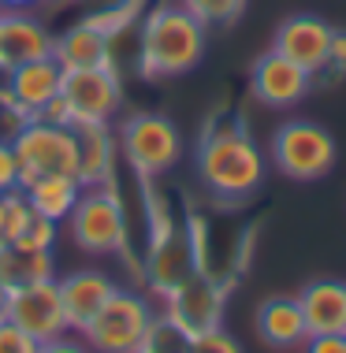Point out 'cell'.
Returning a JSON list of instances; mask_svg holds the SVG:
<instances>
[{"label": "cell", "mask_w": 346, "mask_h": 353, "mask_svg": "<svg viewBox=\"0 0 346 353\" xmlns=\"http://www.w3.org/2000/svg\"><path fill=\"white\" fill-rule=\"evenodd\" d=\"M209 26L182 4H160L138 26V71L146 79H179L205 56Z\"/></svg>", "instance_id": "6da1fadb"}, {"label": "cell", "mask_w": 346, "mask_h": 353, "mask_svg": "<svg viewBox=\"0 0 346 353\" xmlns=\"http://www.w3.org/2000/svg\"><path fill=\"white\" fill-rule=\"evenodd\" d=\"M198 175L201 186L220 201H242L265 179V157L257 141L238 123L205 130L198 145Z\"/></svg>", "instance_id": "7a4b0ae2"}, {"label": "cell", "mask_w": 346, "mask_h": 353, "mask_svg": "<svg viewBox=\"0 0 346 353\" xmlns=\"http://www.w3.org/2000/svg\"><path fill=\"white\" fill-rule=\"evenodd\" d=\"M19 157L23 186L41 175H75L79 179V130L71 123H45L26 119L23 130L12 138Z\"/></svg>", "instance_id": "3957f363"}, {"label": "cell", "mask_w": 346, "mask_h": 353, "mask_svg": "<svg viewBox=\"0 0 346 353\" xmlns=\"http://www.w3.org/2000/svg\"><path fill=\"white\" fill-rule=\"evenodd\" d=\"M157 316H153L149 301L134 290H119L101 305V312L82 327L86 346L93 353H134L149 342V331Z\"/></svg>", "instance_id": "277c9868"}, {"label": "cell", "mask_w": 346, "mask_h": 353, "mask_svg": "<svg viewBox=\"0 0 346 353\" xmlns=\"http://www.w3.org/2000/svg\"><path fill=\"white\" fill-rule=\"evenodd\" d=\"M67 223H71L75 245L90 256L127 250V212L112 186H82V197L71 208Z\"/></svg>", "instance_id": "5b68a950"}, {"label": "cell", "mask_w": 346, "mask_h": 353, "mask_svg": "<svg viewBox=\"0 0 346 353\" xmlns=\"http://www.w3.org/2000/svg\"><path fill=\"white\" fill-rule=\"evenodd\" d=\"M119 149L142 179H157L179 164L182 138L171 119L153 116V112H134L119 127Z\"/></svg>", "instance_id": "8992f818"}, {"label": "cell", "mask_w": 346, "mask_h": 353, "mask_svg": "<svg viewBox=\"0 0 346 353\" xmlns=\"http://www.w3.org/2000/svg\"><path fill=\"white\" fill-rule=\"evenodd\" d=\"M272 160L294 183H316L335 168V141L324 127L309 119L283 123L272 138Z\"/></svg>", "instance_id": "52a82bcc"}, {"label": "cell", "mask_w": 346, "mask_h": 353, "mask_svg": "<svg viewBox=\"0 0 346 353\" xmlns=\"http://www.w3.org/2000/svg\"><path fill=\"white\" fill-rule=\"evenodd\" d=\"M201 268L198 253V234L190 227H179L175 219H160L153 223V242L146 253V283L153 294H171L179 283H186L190 275Z\"/></svg>", "instance_id": "ba28073f"}, {"label": "cell", "mask_w": 346, "mask_h": 353, "mask_svg": "<svg viewBox=\"0 0 346 353\" xmlns=\"http://www.w3.org/2000/svg\"><path fill=\"white\" fill-rule=\"evenodd\" d=\"M60 97L71 112L75 127H86V123H97V127H108L112 116L123 104V82L115 74L112 63H101V68H75L64 71V85Z\"/></svg>", "instance_id": "9c48e42d"}, {"label": "cell", "mask_w": 346, "mask_h": 353, "mask_svg": "<svg viewBox=\"0 0 346 353\" xmlns=\"http://www.w3.org/2000/svg\"><path fill=\"white\" fill-rule=\"evenodd\" d=\"M227 290L213 272L198 268L186 283H179L171 294H164V320L179 327L182 335H201L224 323Z\"/></svg>", "instance_id": "30bf717a"}, {"label": "cell", "mask_w": 346, "mask_h": 353, "mask_svg": "<svg viewBox=\"0 0 346 353\" xmlns=\"http://www.w3.org/2000/svg\"><path fill=\"white\" fill-rule=\"evenodd\" d=\"M4 316L12 323H19L23 331H30L37 342L60 339L67 331L64 301H60V283H56V279H41V283H26V286L8 290Z\"/></svg>", "instance_id": "8fae6325"}, {"label": "cell", "mask_w": 346, "mask_h": 353, "mask_svg": "<svg viewBox=\"0 0 346 353\" xmlns=\"http://www.w3.org/2000/svg\"><path fill=\"white\" fill-rule=\"evenodd\" d=\"M313 79L302 68V63L287 60L283 52L268 49L261 60L253 63V71H249V90H253V97L265 104V108H291V104L305 101L313 90Z\"/></svg>", "instance_id": "7c38bea8"}, {"label": "cell", "mask_w": 346, "mask_h": 353, "mask_svg": "<svg viewBox=\"0 0 346 353\" xmlns=\"http://www.w3.org/2000/svg\"><path fill=\"white\" fill-rule=\"evenodd\" d=\"M331 37L335 30L324 19L316 15H291L280 23V30H276V52H283L287 60L302 63L309 74H320L328 71V52H331Z\"/></svg>", "instance_id": "4fadbf2b"}, {"label": "cell", "mask_w": 346, "mask_h": 353, "mask_svg": "<svg viewBox=\"0 0 346 353\" xmlns=\"http://www.w3.org/2000/svg\"><path fill=\"white\" fill-rule=\"evenodd\" d=\"M56 34L30 12H0V71L52 56Z\"/></svg>", "instance_id": "5bb4252c"}, {"label": "cell", "mask_w": 346, "mask_h": 353, "mask_svg": "<svg viewBox=\"0 0 346 353\" xmlns=\"http://www.w3.org/2000/svg\"><path fill=\"white\" fill-rule=\"evenodd\" d=\"M52 56L60 60L64 71H75V68H101V63H112L108 23H104L101 15H86V19H79V23L67 26L64 34H56Z\"/></svg>", "instance_id": "9a60e30c"}, {"label": "cell", "mask_w": 346, "mask_h": 353, "mask_svg": "<svg viewBox=\"0 0 346 353\" xmlns=\"http://www.w3.org/2000/svg\"><path fill=\"white\" fill-rule=\"evenodd\" d=\"M8 82H4V93L12 97L26 116H37L52 97H60V85H64V68L56 56H41V60H30V63H19V68L4 71Z\"/></svg>", "instance_id": "2e32d148"}, {"label": "cell", "mask_w": 346, "mask_h": 353, "mask_svg": "<svg viewBox=\"0 0 346 353\" xmlns=\"http://www.w3.org/2000/svg\"><path fill=\"white\" fill-rule=\"evenodd\" d=\"M60 283V301H64V316L67 331H82L86 323L101 312V305L115 294V283L104 272H71Z\"/></svg>", "instance_id": "e0dca14e"}, {"label": "cell", "mask_w": 346, "mask_h": 353, "mask_svg": "<svg viewBox=\"0 0 346 353\" xmlns=\"http://www.w3.org/2000/svg\"><path fill=\"white\" fill-rule=\"evenodd\" d=\"M309 335H346V283L316 279L298 294Z\"/></svg>", "instance_id": "ac0fdd59"}, {"label": "cell", "mask_w": 346, "mask_h": 353, "mask_svg": "<svg viewBox=\"0 0 346 353\" xmlns=\"http://www.w3.org/2000/svg\"><path fill=\"white\" fill-rule=\"evenodd\" d=\"M257 331H261V339L276 350L305 346V339H309L298 298H268L261 309H257Z\"/></svg>", "instance_id": "d6986e66"}, {"label": "cell", "mask_w": 346, "mask_h": 353, "mask_svg": "<svg viewBox=\"0 0 346 353\" xmlns=\"http://www.w3.org/2000/svg\"><path fill=\"white\" fill-rule=\"evenodd\" d=\"M23 194H26V201H30V208L37 216L60 223V219H67L71 208L79 205L82 183L75 175H41V179H34V183H26Z\"/></svg>", "instance_id": "ffe728a7"}, {"label": "cell", "mask_w": 346, "mask_h": 353, "mask_svg": "<svg viewBox=\"0 0 346 353\" xmlns=\"http://www.w3.org/2000/svg\"><path fill=\"white\" fill-rule=\"evenodd\" d=\"M79 130V183L82 186H108L115 168V145L108 138V127L86 123Z\"/></svg>", "instance_id": "44dd1931"}, {"label": "cell", "mask_w": 346, "mask_h": 353, "mask_svg": "<svg viewBox=\"0 0 346 353\" xmlns=\"http://www.w3.org/2000/svg\"><path fill=\"white\" fill-rule=\"evenodd\" d=\"M0 279H4L8 290L56 279L52 250H26V245H15V242H0Z\"/></svg>", "instance_id": "7402d4cb"}, {"label": "cell", "mask_w": 346, "mask_h": 353, "mask_svg": "<svg viewBox=\"0 0 346 353\" xmlns=\"http://www.w3.org/2000/svg\"><path fill=\"white\" fill-rule=\"evenodd\" d=\"M186 12H194L205 26H227L235 23L246 0H179Z\"/></svg>", "instance_id": "603a6c76"}, {"label": "cell", "mask_w": 346, "mask_h": 353, "mask_svg": "<svg viewBox=\"0 0 346 353\" xmlns=\"http://www.w3.org/2000/svg\"><path fill=\"white\" fill-rule=\"evenodd\" d=\"M30 219H34V208L26 201L23 190L4 194V242H15V238L30 227Z\"/></svg>", "instance_id": "cb8c5ba5"}, {"label": "cell", "mask_w": 346, "mask_h": 353, "mask_svg": "<svg viewBox=\"0 0 346 353\" xmlns=\"http://www.w3.org/2000/svg\"><path fill=\"white\" fill-rule=\"evenodd\" d=\"M182 353H242V346L224 327H213V331H201V335H186Z\"/></svg>", "instance_id": "d4e9b609"}, {"label": "cell", "mask_w": 346, "mask_h": 353, "mask_svg": "<svg viewBox=\"0 0 346 353\" xmlns=\"http://www.w3.org/2000/svg\"><path fill=\"white\" fill-rule=\"evenodd\" d=\"M37 350H41V342L0 312V353H37Z\"/></svg>", "instance_id": "484cf974"}, {"label": "cell", "mask_w": 346, "mask_h": 353, "mask_svg": "<svg viewBox=\"0 0 346 353\" xmlns=\"http://www.w3.org/2000/svg\"><path fill=\"white\" fill-rule=\"evenodd\" d=\"M52 242H56V223L37 212L30 219V227L15 238V245H26V250H52Z\"/></svg>", "instance_id": "4316f807"}, {"label": "cell", "mask_w": 346, "mask_h": 353, "mask_svg": "<svg viewBox=\"0 0 346 353\" xmlns=\"http://www.w3.org/2000/svg\"><path fill=\"white\" fill-rule=\"evenodd\" d=\"M12 190H23V171L12 141H0V194H12Z\"/></svg>", "instance_id": "83f0119b"}, {"label": "cell", "mask_w": 346, "mask_h": 353, "mask_svg": "<svg viewBox=\"0 0 346 353\" xmlns=\"http://www.w3.org/2000/svg\"><path fill=\"white\" fill-rule=\"evenodd\" d=\"M305 353H346V335H309Z\"/></svg>", "instance_id": "f1b7e54d"}, {"label": "cell", "mask_w": 346, "mask_h": 353, "mask_svg": "<svg viewBox=\"0 0 346 353\" xmlns=\"http://www.w3.org/2000/svg\"><path fill=\"white\" fill-rule=\"evenodd\" d=\"M37 353H90V346H82V342H75V339H49V342H41V350Z\"/></svg>", "instance_id": "f546056e"}, {"label": "cell", "mask_w": 346, "mask_h": 353, "mask_svg": "<svg viewBox=\"0 0 346 353\" xmlns=\"http://www.w3.org/2000/svg\"><path fill=\"white\" fill-rule=\"evenodd\" d=\"M328 68H335V71H346V30H335V37H331Z\"/></svg>", "instance_id": "4dcf8cb0"}, {"label": "cell", "mask_w": 346, "mask_h": 353, "mask_svg": "<svg viewBox=\"0 0 346 353\" xmlns=\"http://www.w3.org/2000/svg\"><path fill=\"white\" fill-rule=\"evenodd\" d=\"M37 0H0V12H26V8H34Z\"/></svg>", "instance_id": "1f68e13d"}, {"label": "cell", "mask_w": 346, "mask_h": 353, "mask_svg": "<svg viewBox=\"0 0 346 353\" xmlns=\"http://www.w3.org/2000/svg\"><path fill=\"white\" fill-rule=\"evenodd\" d=\"M4 305H8V286H4V279H0V312H4Z\"/></svg>", "instance_id": "d6a6232c"}, {"label": "cell", "mask_w": 346, "mask_h": 353, "mask_svg": "<svg viewBox=\"0 0 346 353\" xmlns=\"http://www.w3.org/2000/svg\"><path fill=\"white\" fill-rule=\"evenodd\" d=\"M0 242H4V194H0Z\"/></svg>", "instance_id": "836d02e7"}, {"label": "cell", "mask_w": 346, "mask_h": 353, "mask_svg": "<svg viewBox=\"0 0 346 353\" xmlns=\"http://www.w3.org/2000/svg\"><path fill=\"white\" fill-rule=\"evenodd\" d=\"M134 353H164V350H157L153 342H146V346H142V350H134Z\"/></svg>", "instance_id": "e575fe53"}]
</instances>
